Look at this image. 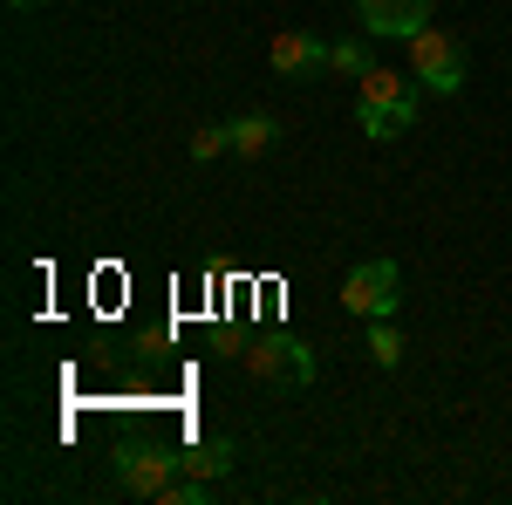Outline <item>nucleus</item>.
Returning <instances> with one entry per match:
<instances>
[{
    "label": "nucleus",
    "mask_w": 512,
    "mask_h": 505,
    "mask_svg": "<svg viewBox=\"0 0 512 505\" xmlns=\"http://www.w3.org/2000/svg\"><path fill=\"white\" fill-rule=\"evenodd\" d=\"M410 76L431 96H458L465 76H472V55H465V41L451 28H424V35H410Z\"/></svg>",
    "instance_id": "nucleus-1"
},
{
    "label": "nucleus",
    "mask_w": 512,
    "mask_h": 505,
    "mask_svg": "<svg viewBox=\"0 0 512 505\" xmlns=\"http://www.w3.org/2000/svg\"><path fill=\"white\" fill-rule=\"evenodd\" d=\"M239 362H246L253 383H267V389H308L315 383V349L294 342V335H260V342L239 349Z\"/></svg>",
    "instance_id": "nucleus-2"
},
{
    "label": "nucleus",
    "mask_w": 512,
    "mask_h": 505,
    "mask_svg": "<svg viewBox=\"0 0 512 505\" xmlns=\"http://www.w3.org/2000/svg\"><path fill=\"white\" fill-rule=\"evenodd\" d=\"M396 287H403L396 260H362V267L342 273V308H349L355 321H390L396 301H403Z\"/></svg>",
    "instance_id": "nucleus-3"
},
{
    "label": "nucleus",
    "mask_w": 512,
    "mask_h": 505,
    "mask_svg": "<svg viewBox=\"0 0 512 505\" xmlns=\"http://www.w3.org/2000/svg\"><path fill=\"white\" fill-rule=\"evenodd\" d=\"M185 471V458L178 451H164V444H123L117 451V485L130 492V499H151L158 505V492Z\"/></svg>",
    "instance_id": "nucleus-4"
},
{
    "label": "nucleus",
    "mask_w": 512,
    "mask_h": 505,
    "mask_svg": "<svg viewBox=\"0 0 512 505\" xmlns=\"http://www.w3.org/2000/svg\"><path fill=\"white\" fill-rule=\"evenodd\" d=\"M267 62H274L280 82H315L321 69H328V41H315L308 28H280V35L267 41Z\"/></svg>",
    "instance_id": "nucleus-5"
},
{
    "label": "nucleus",
    "mask_w": 512,
    "mask_h": 505,
    "mask_svg": "<svg viewBox=\"0 0 512 505\" xmlns=\"http://www.w3.org/2000/svg\"><path fill=\"white\" fill-rule=\"evenodd\" d=\"M431 7L437 0H355V14H362V28L383 41H410L431 28Z\"/></svg>",
    "instance_id": "nucleus-6"
},
{
    "label": "nucleus",
    "mask_w": 512,
    "mask_h": 505,
    "mask_svg": "<svg viewBox=\"0 0 512 505\" xmlns=\"http://www.w3.org/2000/svg\"><path fill=\"white\" fill-rule=\"evenodd\" d=\"M355 110H410L417 117V76H396V69H369Z\"/></svg>",
    "instance_id": "nucleus-7"
},
{
    "label": "nucleus",
    "mask_w": 512,
    "mask_h": 505,
    "mask_svg": "<svg viewBox=\"0 0 512 505\" xmlns=\"http://www.w3.org/2000/svg\"><path fill=\"white\" fill-rule=\"evenodd\" d=\"M226 130H233V157H267V151H274V137H280V123L267 117V110H253V117H233Z\"/></svg>",
    "instance_id": "nucleus-8"
},
{
    "label": "nucleus",
    "mask_w": 512,
    "mask_h": 505,
    "mask_svg": "<svg viewBox=\"0 0 512 505\" xmlns=\"http://www.w3.org/2000/svg\"><path fill=\"white\" fill-rule=\"evenodd\" d=\"M178 458H185V478H212V485H219V478L233 471V444L212 437V444H198V451H178Z\"/></svg>",
    "instance_id": "nucleus-9"
},
{
    "label": "nucleus",
    "mask_w": 512,
    "mask_h": 505,
    "mask_svg": "<svg viewBox=\"0 0 512 505\" xmlns=\"http://www.w3.org/2000/svg\"><path fill=\"white\" fill-rule=\"evenodd\" d=\"M355 123H362L376 144H390V137H403V130H410L417 117H410V110H355Z\"/></svg>",
    "instance_id": "nucleus-10"
},
{
    "label": "nucleus",
    "mask_w": 512,
    "mask_h": 505,
    "mask_svg": "<svg viewBox=\"0 0 512 505\" xmlns=\"http://www.w3.org/2000/svg\"><path fill=\"white\" fill-rule=\"evenodd\" d=\"M369 355H376V369H396L403 362V335H396L390 321H369Z\"/></svg>",
    "instance_id": "nucleus-11"
},
{
    "label": "nucleus",
    "mask_w": 512,
    "mask_h": 505,
    "mask_svg": "<svg viewBox=\"0 0 512 505\" xmlns=\"http://www.w3.org/2000/svg\"><path fill=\"white\" fill-rule=\"evenodd\" d=\"M328 69H342V76H369L376 62H369L362 41H328Z\"/></svg>",
    "instance_id": "nucleus-12"
},
{
    "label": "nucleus",
    "mask_w": 512,
    "mask_h": 505,
    "mask_svg": "<svg viewBox=\"0 0 512 505\" xmlns=\"http://www.w3.org/2000/svg\"><path fill=\"white\" fill-rule=\"evenodd\" d=\"M219 151H233V130L226 123H205V130H192V157L205 164V157H219Z\"/></svg>",
    "instance_id": "nucleus-13"
},
{
    "label": "nucleus",
    "mask_w": 512,
    "mask_h": 505,
    "mask_svg": "<svg viewBox=\"0 0 512 505\" xmlns=\"http://www.w3.org/2000/svg\"><path fill=\"white\" fill-rule=\"evenodd\" d=\"M7 7H35V0H7Z\"/></svg>",
    "instance_id": "nucleus-14"
}]
</instances>
